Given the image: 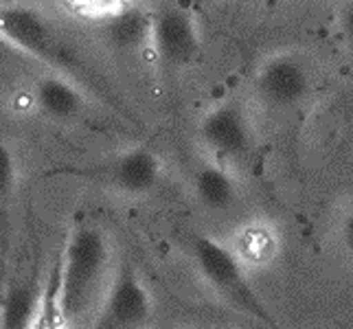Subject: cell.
Returning <instances> with one entry per match:
<instances>
[{
	"instance_id": "cell-1",
	"label": "cell",
	"mask_w": 353,
	"mask_h": 329,
	"mask_svg": "<svg viewBox=\"0 0 353 329\" xmlns=\"http://www.w3.org/2000/svg\"><path fill=\"white\" fill-rule=\"evenodd\" d=\"M110 235L97 224H79L68 233L55 275L57 314L64 329H86L114 277Z\"/></svg>"
},
{
	"instance_id": "cell-2",
	"label": "cell",
	"mask_w": 353,
	"mask_h": 329,
	"mask_svg": "<svg viewBox=\"0 0 353 329\" xmlns=\"http://www.w3.org/2000/svg\"><path fill=\"white\" fill-rule=\"evenodd\" d=\"M189 250L202 281L222 301H226L228 306H233L243 314H250L252 319L261 321L268 327L281 329L272 319V314L268 312L261 297L254 292L239 257L228 246H224L222 241H217L211 235L198 233L191 235Z\"/></svg>"
},
{
	"instance_id": "cell-3",
	"label": "cell",
	"mask_w": 353,
	"mask_h": 329,
	"mask_svg": "<svg viewBox=\"0 0 353 329\" xmlns=\"http://www.w3.org/2000/svg\"><path fill=\"white\" fill-rule=\"evenodd\" d=\"M55 176H77L86 178L97 185L108 187L121 196L143 198L152 193L161 185L165 174L163 156L154 152L148 145H134V148L121 150L119 154L105 158L101 163L86 165V167H70V169H55Z\"/></svg>"
},
{
	"instance_id": "cell-4",
	"label": "cell",
	"mask_w": 353,
	"mask_h": 329,
	"mask_svg": "<svg viewBox=\"0 0 353 329\" xmlns=\"http://www.w3.org/2000/svg\"><path fill=\"white\" fill-rule=\"evenodd\" d=\"M154 314V297L141 272L130 263H119L112 283L86 329H148Z\"/></svg>"
},
{
	"instance_id": "cell-5",
	"label": "cell",
	"mask_w": 353,
	"mask_h": 329,
	"mask_svg": "<svg viewBox=\"0 0 353 329\" xmlns=\"http://www.w3.org/2000/svg\"><path fill=\"white\" fill-rule=\"evenodd\" d=\"M150 48L165 72L187 68L200 51L196 14L182 5H167L152 11Z\"/></svg>"
},
{
	"instance_id": "cell-6",
	"label": "cell",
	"mask_w": 353,
	"mask_h": 329,
	"mask_svg": "<svg viewBox=\"0 0 353 329\" xmlns=\"http://www.w3.org/2000/svg\"><path fill=\"white\" fill-rule=\"evenodd\" d=\"M0 42L40 62L57 59V35L40 9L24 5H0Z\"/></svg>"
},
{
	"instance_id": "cell-7",
	"label": "cell",
	"mask_w": 353,
	"mask_h": 329,
	"mask_svg": "<svg viewBox=\"0 0 353 329\" xmlns=\"http://www.w3.org/2000/svg\"><path fill=\"white\" fill-rule=\"evenodd\" d=\"M200 139L220 161H241L252 148V130L248 117L233 103L209 110L200 121Z\"/></svg>"
},
{
	"instance_id": "cell-8",
	"label": "cell",
	"mask_w": 353,
	"mask_h": 329,
	"mask_svg": "<svg viewBox=\"0 0 353 329\" xmlns=\"http://www.w3.org/2000/svg\"><path fill=\"white\" fill-rule=\"evenodd\" d=\"M310 88L307 70L294 57L279 55L259 68L257 90L261 99L276 108H288L305 99Z\"/></svg>"
},
{
	"instance_id": "cell-9",
	"label": "cell",
	"mask_w": 353,
	"mask_h": 329,
	"mask_svg": "<svg viewBox=\"0 0 353 329\" xmlns=\"http://www.w3.org/2000/svg\"><path fill=\"white\" fill-rule=\"evenodd\" d=\"M33 103L44 119L55 123H72L86 112L88 99L72 79L59 72H46L33 83Z\"/></svg>"
},
{
	"instance_id": "cell-10",
	"label": "cell",
	"mask_w": 353,
	"mask_h": 329,
	"mask_svg": "<svg viewBox=\"0 0 353 329\" xmlns=\"http://www.w3.org/2000/svg\"><path fill=\"white\" fill-rule=\"evenodd\" d=\"M44 283L38 275H16L0 299V329H31L38 319Z\"/></svg>"
},
{
	"instance_id": "cell-11",
	"label": "cell",
	"mask_w": 353,
	"mask_h": 329,
	"mask_svg": "<svg viewBox=\"0 0 353 329\" xmlns=\"http://www.w3.org/2000/svg\"><path fill=\"white\" fill-rule=\"evenodd\" d=\"M105 22V38L112 48L121 53H137L150 48V31H152V11H145L139 5L123 3L117 14Z\"/></svg>"
},
{
	"instance_id": "cell-12",
	"label": "cell",
	"mask_w": 353,
	"mask_h": 329,
	"mask_svg": "<svg viewBox=\"0 0 353 329\" xmlns=\"http://www.w3.org/2000/svg\"><path fill=\"white\" fill-rule=\"evenodd\" d=\"M193 196L198 204L209 211H226L237 200V182L224 165L204 163L193 172Z\"/></svg>"
},
{
	"instance_id": "cell-13",
	"label": "cell",
	"mask_w": 353,
	"mask_h": 329,
	"mask_svg": "<svg viewBox=\"0 0 353 329\" xmlns=\"http://www.w3.org/2000/svg\"><path fill=\"white\" fill-rule=\"evenodd\" d=\"M18 185V161L7 143L0 141V211L14 198Z\"/></svg>"
},
{
	"instance_id": "cell-14",
	"label": "cell",
	"mask_w": 353,
	"mask_h": 329,
	"mask_svg": "<svg viewBox=\"0 0 353 329\" xmlns=\"http://www.w3.org/2000/svg\"><path fill=\"white\" fill-rule=\"evenodd\" d=\"M31 329H64L62 321H59V314H57L55 279H53V281L44 283V295H42V303H40V312H38V319H35Z\"/></svg>"
},
{
	"instance_id": "cell-15",
	"label": "cell",
	"mask_w": 353,
	"mask_h": 329,
	"mask_svg": "<svg viewBox=\"0 0 353 329\" xmlns=\"http://www.w3.org/2000/svg\"><path fill=\"white\" fill-rule=\"evenodd\" d=\"M343 27H345V33H347L349 42L353 44V5H349V7H347V11H345Z\"/></svg>"
},
{
	"instance_id": "cell-16",
	"label": "cell",
	"mask_w": 353,
	"mask_h": 329,
	"mask_svg": "<svg viewBox=\"0 0 353 329\" xmlns=\"http://www.w3.org/2000/svg\"><path fill=\"white\" fill-rule=\"evenodd\" d=\"M347 237H349V243L353 248V215L349 217V224H347Z\"/></svg>"
}]
</instances>
